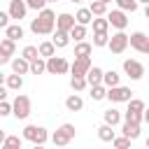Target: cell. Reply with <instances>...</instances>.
Wrapping results in <instances>:
<instances>
[{"instance_id":"18","label":"cell","mask_w":149,"mask_h":149,"mask_svg":"<svg viewBox=\"0 0 149 149\" xmlns=\"http://www.w3.org/2000/svg\"><path fill=\"white\" fill-rule=\"evenodd\" d=\"M51 42L56 44V49H65V47L70 44V33H65V30H58V28H56V33H54Z\"/></svg>"},{"instance_id":"16","label":"cell","mask_w":149,"mask_h":149,"mask_svg":"<svg viewBox=\"0 0 149 149\" xmlns=\"http://www.w3.org/2000/svg\"><path fill=\"white\" fill-rule=\"evenodd\" d=\"M102 72H105V70H100L98 65H91L88 72H86V84H88V86H93V84H102Z\"/></svg>"},{"instance_id":"33","label":"cell","mask_w":149,"mask_h":149,"mask_svg":"<svg viewBox=\"0 0 149 149\" xmlns=\"http://www.w3.org/2000/svg\"><path fill=\"white\" fill-rule=\"evenodd\" d=\"M114 2H116V7H119V9H123V12H135V9H137V5H140L137 0H114Z\"/></svg>"},{"instance_id":"3","label":"cell","mask_w":149,"mask_h":149,"mask_svg":"<svg viewBox=\"0 0 149 149\" xmlns=\"http://www.w3.org/2000/svg\"><path fill=\"white\" fill-rule=\"evenodd\" d=\"M72 137H74V126H72V123H63V126H58V128L54 130L51 142H54L56 147H65V144L72 142Z\"/></svg>"},{"instance_id":"45","label":"cell","mask_w":149,"mask_h":149,"mask_svg":"<svg viewBox=\"0 0 149 149\" xmlns=\"http://www.w3.org/2000/svg\"><path fill=\"white\" fill-rule=\"evenodd\" d=\"M7 93H9V88L0 84V100H7Z\"/></svg>"},{"instance_id":"55","label":"cell","mask_w":149,"mask_h":149,"mask_svg":"<svg viewBox=\"0 0 149 149\" xmlns=\"http://www.w3.org/2000/svg\"><path fill=\"white\" fill-rule=\"evenodd\" d=\"M102 2H107V5H109V2H112V0H102Z\"/></svg>"},{"instance_id":"1","label":"cell","mask_w":149,"mask_h":149,"mask_svg":"<svg viewBox=\"0 0 149 149\" xmlns=\"http://www.w3.org/2000/svg\"><path fill=\"white\" fill-rule=\"evenodd\" d=\"M54 28H56V14H54L49 7L40 9L37 19L30 21V30H33L35 35H51Z\"/></svg>"},{"instance_id":"44","label":"cell","mask_w":149,"mask_h":149,"mask_svg":"<svg viewBox=\"0 0 149 149\" xmlns=\"http://www.w3.org/2000/svg\"><path fill=\"white\" fill-rule=\"evenodd\" d=\"M9 61H12V56H9V54H5V51L0 49V65H5V63H9Z\"/></svg>"},{"instance_id":"8","label":"cell","mask_w":149,"mask_h":149,"mask_svg":"<svg viewBox=\"0 0 149 149\" xmlns=\"http://www.w3.org/2000/svg\"><path fill=\"white\" fill-rule=\"evenodd\" d=\"M123 72H126L128 79L137 81V79L144 77V65H142L140 61H135V58H126V61H123Z\"/></svg>"},{"instance_id":"5","label":"cell","mask_w":149,"mask_h":149,"mask_svg":"<svg viewBox=\"0 0 149 149\" xmlns=\"http://www.w3.org/2000/svg\"><path fill=\"white\" fill-rule=\"evenodd\" d=\"M47 72L49 74H65V72H70V63L63 58V56H49L47 58Z\"/></svg>"},{"instance_id":"40","label":"cell","mask_w":149,"mask_h":149,"mask_svg":"<svg viewBox=\"0 0 149 149\" xmlns=\"http://www.w3.org/2000/svg\"><path fill=\"white\" fill-rule=\"evenodd\" d=\"M128 109H133V112H144V102L137 100V98H130V100H128Z\"/></svg>"},{"instance_id":"53","label":"cell","mask_w":149,"mask_h":149,"mask_svg":"<svg viewBox=\"0 0 149 149\" xmlns=\"http://www.w3.org/2000/svg\"><path fill=\"white\" fill-rule=\"evenodd\" d=\"M144 144H147V147H149V137H147V142H144Z\"/></svg>"},{"instance_id":"34","label":"cell","mask_w":149,"mask_h":149,"mask_svg":"<svg viewBox=\"0 0 149 149\" xmlns=\"http://www.w3.org/2000/svg\"><path fill=\"white\" fill-rule=\"evenodd\" d=\"M0 49H2L5 54L14 56V54H16V42H14V40H9V37H5V40L0 42Z\"/></svg>"},{"instance_id":"50","label":"cell","mask_w":149,"mask_h":149,"mask_svg":"<svg viewBox=\"0 0 149 149\" xmlns=\"http://www.w3.org/2000/svg\"><path fill=\"white\" fill-rule=\"evenodd\" d=\"M0 84H5V74L2 72H0Z\"/></svg>"},{"instance_id":"25","label":"cell","mask_w":149,"mask_h":149,"mask_svg":"<svg viewBox=\"0 0 149 149\" xmlns=\"http://www.w3.org/2000/svg\"><path fill=\"white\" fill-rule=\"evenodd\" d=\"M74 21H77V23H81V26H88V23L93 21V14H91V9H88V7H81V9L74 14Z\"/></svg>"},{"instance_id":"15","label":"cell","mask_w":149,"mask_h":149,"mask_svg":"<svg viewBox=\"0 0 149 149\" xmlns=\"http://www.w3.org/2000/svg\"><path fill=\"white\" fill-rule=\"evenodd\" d=\"M9 63H12V70H14L16 74H28V72H30V61H26L23 56H19V58H12Z\"/></svg>"},{"instance_id":"13","label":"cell","mask_w":149,"mask_h":149,"mask_svg":"<svg viewBox=\"0 0 149 149\" xmlns=\"http://www.w3.org/2000/svg\"><path fill=\"white\" fill-rule=\"evenodd\" d=\"M74 23H77V21H74V16H72V14H68V12H63V14H58V16H56V28H58V30L70 33V28H72Z\"/></svg>"},{"instance_id":"54","label":"cell","mask_w":149,"mask_h":149,"mask_svg":"<svg viewBox=\"0 0 149 149\" xmlns=\"http://www.w3.org/2000/svg\"><path fill=\"white\" fill-rule=\"evenodd\" d=\"M47 2H58V0H47Z\"/></svg>"},{"instance_id":"2","label":"cell","mask_w":149,"mask_h":149,"mask_svg":"<svg viewBox=\"0 0 149 149\" xmlns=\"http://www.w3.org/2000/svg\"><path fill=\"white\" fill-rule=\"evenodd\" d=\"M23 140H28V142H33V144H44L47 140H49V133H47V128H42V126H35V123H28L26 128H23Z\"/></svg>"},{"instance_id":"14","label":"cell","mask_w":149,"mask_h":149,"mask_svg":"<svg viewBox=\"0 0 149 149\" xmlns=\"http://www.w3.org/2000/svg\"><path fill=\"white\" fill-rule=\"evenodd\" d=\"M121 133H123L126 137H130V140H137V137H140V123H135V121H126V119H123V123H121Z\"/></svg>"},{"instance_id":"29","label":"cell","mask_w":149,"mask_h":149,"mask_svg":"<svg viewBox=\"0 0 149 149\" xmlns=\"http://www.w3.org/2000/svg\"><path fill=\"white\" fill-rule=\"evenodd\" d=\"M91 23H93V33H107V30H109L107 16H98V19H93Z\"/></svg>"},{"instance_id":"28","label":"cell","mask_w":149,"mask_h":149,"mask_svg":"<svg viewBox=\"0 0 149 149\" xmlns=\"http://www.w3.org/2000/svg\"><path fill=\"white\" fill-rule=\"evenodd\" d=\"M88 9H91L93 16H105V14H107V2H102V0H93Z\"/></svg>"},{"instance_id":"37","label":"cell","mask_w":149,"mask_h":149,"mask_svg":"<svg viewBox=\"0 0 149 149\" xmlns=\"http://www.w3.org/2000/svg\"><path fill=\"white\" fill-rule=\"evenodd\" d=\"M109 35L107 33H93V47H107Z\"/></svg>"},{"instance_id":"52","label":"cell","mask_w":149,"mask_h":149,"mask_svg":"<svg viewBox=\"0 0 149 149\" xmlns=\"http://www.w3.org/2000/svg\"><path fill=\"white\" fill-rule=\"evenodd\" d=\"M70 2H74V5H79V2H81V0H70Z\"/></svg>"},{"instance_id":"4","label":"cell","mask_w":149,"mask_h":149,"mask_svg":"<svg viewBox=\"0 0 149 149\" xmlns=\"http://www.w3.org/2000/svg\"><path fill=\"white\" fill-rule=\"evenodd\" d=\"M12 114L16 116V119H28L30 116V98L28 95H23V93H19L16 98H14V102H12Z\"/></svg>"},{"instance_id":"51","label":"cell","mask_w":149,"mask_h":149,"mask_svg":"<svg viewBox=\"0 0 149 149\" xmlns=\"http://www.w3.org/2000/svg\"><path fill=\"white\" fill-rule=\"evenodd\" d=\"M137 2H142V5H149V0H137Z\"/></svg>"},{"instance_id":"10","label":"cell","mask_w":149,"mask_h":149,"mask_svg":"<svg viewBox=\"0 0 149 149\" xmlns=\"http://www.w3.org/2000/svg\"><path fill=\"white\" fill-rule=\"evenodd\" d=\"M105 16H107V21H109L112 28H116V30H126V26H128V16H126L123 9H114V12L105 14Z\"/></svg>"},{"instance_id":"47","label":"cell","mask_w":149,"mask_h":149,"mask_svg":"<svg viewBox=\"0 0 149 149\" xmlns=\"http://www.w3.org/2000/svg\"><path fill=\"white\" fill-rule=\"evenodd\" d=\"M5 137H7V135H5V130L0 128V147H2V142H5Z\"/></svg>"},{"instance_id":"27","label":"cell","mask_w":149,"mask_h":149,"mask_svg":"<svg viewBox=\"0 0 149 149\" xmlns=\"http://www.w3.org/2000/svg\"><path fill=\"white\" fill-rule=\"evenodd\" d=\"M37 51H40V56H42V58H49V56H54V54H56V44H54L51 40H47V42H42V44L37 47Z\"/></svg>"},{"instance_id":"48","label":"cell","mask_w":149,"mask_h":149,"mask_svg":"<svg viewBox=\"0 0 149 149\" xmlns=\"http://www.w3.org/2000/svg\"><path fill=\"white\" fill-rule=\"evenodd\" d=\"M144 16L149 19V5H144Z\"/></svg>"},{"instance_id":"24","label":"cell","mask_w":149,"mask_h":149,"mask_svg":"<svg viewBox=\"0 0 149 149\" xmlns=\"http://www.w3.org/2000/svg\"><path fill=\"white\" fill-rule=\"evenodd\" d=\"M121 81V74L116 72V70H107V72H102V84L109 88V86H116Z\"/></svg>"},{"instance_id":"35","label":"cell","mask_w":149,"mask_h":149,"mask_svg":"<svg viewBox=\"0 0 149 149\" xmlns=\"http://www.w3.org/2000/svg\"><path fill=\"white\" fill-rule=\"evenodd\" d=\"M70 86H72V91H77V93H79V91H84L88 84H86V77H74V74H72V79H70Z\"/></svg>"},{"instance_id":"23","label":"cell","mask_w":149,"mask_h":149,"mask_svg":"<svg viewBox=\"0 0 149 149\" xmlns=\"http://www.w3.org/2000/svg\"><path fill=\"white\" fill-rule=\"evenodd\" d=\"M42 72H47V58L37 56L30 61V74H42Z\"/></svg>"},{"instance_id":"12","label":"cell","mask_w":149,"mask_h":149,"mask_svg":"<svg viewBox=\"0 0 149 149\" xmlns=\"http://www.w3.org/2000/svg\"><path fill=\"white\" fill-rule=\"evenodd\" d=\"M147 42H149V37L142 33V30H137V33H133V35H128V44L135 49V51H144V47H147Z\"/></svg>"},{"instance_id":"6","label":"cell","mask_w":149,"mask_h":149,"mask_svg":"<svg viewBox=\"0 0 149 149\" xmlns=\"http://www.w3.org/2000/svg\"><path fill=\"white\" fill-rule=\"evenodd\" d=\"M105 98L112 100V102H128V100L133 98V91H130L128 86L116 84V86H109V88H107V95H105Z\"/></svg>"},{"instance_id":"32","label":"cell","mask_w":149,"mask_h":149,"mask_svg":"<svg viewBox=\"0 0 149 149\" xmlns=\"http://www.w3.org/2000/svg\"><path fill=\"white\" fill-rule=\"evenodd\" d=\"M21 144H23V137H19V135H7L5 137V142H2V147H7V149H21Z\"/></svg>"},{"instance_id":"22","label":"cell","mask_w":149,"mask_h":149,"mask_svg":"<svg viewBox=\"0 0 149 149\" xmlns=\"http://www.w3.org/2000/svg\"><path fill=\"white\" fill-rule=\"evenodd\" d=\"M114 135H116V130H114V126H109V123H102V126L98 128V137H100L102 142H112Z\"/></svg>"},{"instance_id":"49","label":"cell","mask_w":149,"mask_h":149,"mask_svg":"<svg viewBox=\"0 0 149 149\" xmlns=\"http://www.w3.org/2000/svg\"><path fill=\"white\" fill-rule=\"evenodd\" d=\"M142 54H149V42H147V47H144V51Z\"/></svg>"},{"instance_id":"38","label":"cell","mask_w":149,"mask_h":149,"mask_svg":"<svg viewBox=\"0 0 149 149\" xmlns=\"http://www.w3.org/2000/svg\"><path fill=\"white\" fill-rule=\"evenodd\" d=\"M130 142H133V140H130V137H126V135H121V137H116V135H114V140H112V144H114L116 149H126V147H130Z\"/></svg>"},{"instance_id":"36","label":"cell","mask_w":149,"mask_h":149,"mask_svg":"<svg viewBox=\"0 0 149 149\" xmlns=\"http://www.w3.org/2000/svg\"><path fill=\"white\" fill-rule=\"evenodd\" d=\"M21 56H23L26 61H33V58H37V56H40V51H37V47H33V44H28V47H23V51H21Z\"/></svg>"},{"instance_id":"20","label":"cell","mask_w":149,"mask_h":149,"mask_svg":"<svg viewBox=\"0 0 149 149\" xmlns=\"http://www.w3.org/2000/svg\"><path fill=\"white\" fill-rule=\"evenodd\" d=\"M102 119H105V123H109V126H119L123 116H121V112H119V109L109 107V109H105V112H102Z\"/></svg>"},{"instance_id":"11","label":"cell","mask_w":149,"mask_h":149,"mask_svg":"<svg viewBox=\"0 0 149 149\" xmlns=\"http://www.w3.org/2000/svg\"><path fill=\"white\" fill-rule=\"evenodd\" d=\"M26 12H28V5H26V0H9V9H7L9 19H14V21H21V19H26Z\"/></svg>"},{"instance_id":"43","label":"cell","mask_w":149,"mask_h":149,"mask_svg":"<svg viewBox=\"0 0 149 149\" xmlns=\"http://www.w3.org/2000/svg\"><path fill=\"white\" fill-rule=\"evenodd\" d=\"M7 26H9V14L0 12V28H7Z\"/></svg>"},{"instance_id":"30","label":"cell","mask_w":149,"mask_h":149,"mask_svg":"<svg viewBox=\"0 0 149 149\" xmlns=\"http://www.w3.org/2000/svg\"><path fill=\"white\" fill-rule=\"evenodd\" d=\"M91 51H93V44H88L84 40L74 44V56H91Z\"/></svg>"},{"instance_id":"39","label":"cell","mask_w":149,"mask_h":149,"mask_svg":"<svg viewBox=\"0 0 149 149\" xmlns=\"http://www.w3.org/2000/svg\"><path fill=\"white\" fill-rule=\"evenodd\" d=\"M123 119H126V121H135V123H142V112H133V109H126Z\"/></svg>"},{"instance_id":"31","label":"cell","mask_w":149,"mask_h":149,"mask_svg":"<svg viewBox=\"0 0 149 149\" xmlns=\"http://www.w3.org/2000/svg\"><path fill=\"white\" fill-rule=\"evenodd\" d=\"M105 95H107V86L105 84H93L91 86V98L93 100H105Z\"/></svg>"},{"instance_id":"41","label":"cell","mask_w":149,"mask_h":149,"mask_svg":"<svg viewBox=\"0 0 149 149\" xmlns=\"http://www.w3.org/2000/svg\"><path fill=\"white\" fill-rule=\"evenodd\" d=\"M26 5H28V9L40 12V9H44V7H47V0H26Z\"/></svg>"},{"instance_id":"26","label":"cell","mask_w":149,"mask_h":149,"mask_svg":"<svg viewBox=\"0 0 149 149\" xmlns=\"http://www.w3.org/2000/svg\"><path fill=\"white\" fill-rule=\"evenodd\" d=\"M86 37V26H81V23H74L72 28H70V40H74V42H81Z\"/></svg>"},{"instance_id":"17","label":"cell","mask_w":149,"mask_h":149,"mask_svg":"<svg viewBox=\"0 0 149 149\" xmlns=\"http://www.w3.org/2000/svg\"><path fill=\"white\" fill-rule=\"evenodd\" d=\"M65 107H68V112H79L81 107H84V100H81V95L74 91L72 95H68L65 98Z\"/></svg>"},{"instance_id":"7","label":"cell","mask_w":149,"mask_h":149,"mask_svg":"<svg viewBox=\"0 0 149 149\" xmlns=\"http://www.w3.org/2000/svg\"><path fill=\"white\" fill-rule=\"evenodd\" d=\"M107 47H109V51H112V54H116V56H119V54H123V51H126V47H128V35H126L123 30H116V33L107 40Z\"/></svg>"},{"instance_id":"19","label":"cell","mask_w":149,"mask_h":149,"mask_svg":"<svg viewBox=\"0 0 149 149\" xmlns=\"http://www.w3.org/2000/svg\"><path fill=\"white\" fill-rule=\"evenodd\" d=\"M5 86L9 88V91H21V86H23V74H7L5 77Z\"/></svg>"},{"instance_id":"42","label":"cell","mask_w":149,"mask_h":149,"mask_svg":"<svg viewBox=\"0 0 149 149\" xmlns=\"http://www.w3.org/2000/svg\"><path fill=\"white\" fill-rule=\"evenodd\" d=\"M9 114H12V102L0 100V116H9Z\"/></svg>"},{"instance_id":"9","label":"cell","mask_w":149,"mask_h":149,"mask_svg":"<svg viewBox=\"0 0 149 149\" xmlns=\"http://www.w3.org/2000/svg\"><path fill=\"white\" fill-rule=\"evenodd\" d=\"M91 68V56H74V63H70V72L74 77H86Z\"/></svg>"},{"instance_id":"46","label":"cell","mask_w":149,"mask_h":149,"mask_svg":"<svg viewBox=\"0 0 149 149\" xmlns=\"http://www.w3.org/2000/svg\"><path fill=\"white\" fill-rule=\"evenodd\" d=\"M142 121L149 123V109H147V107H144V112H142Z\"/></svg>"},{"instance_id":"21","label":"cell","mask_w":149,"mask_h":149,"mask_svg":"<svg viewBox=\"0 0 149 149\" xmlns=\"http://www.w3.org/2000/svg\"><path fill=\"white\" fill-rule=\"evenodd\" d=\"M5 37H9V40L19 42V40L23 37V28H21V23H9V26L5 28Z\"/></svg>"}]
</instances>
